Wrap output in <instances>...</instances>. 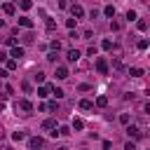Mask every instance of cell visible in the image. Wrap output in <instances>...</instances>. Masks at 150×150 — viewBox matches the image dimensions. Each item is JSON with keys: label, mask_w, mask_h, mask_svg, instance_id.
I'll use <instances>...</instances> for the list:
<instances>
[{"label": "cell", "mask_w": 150, "mask_h": 150, "mask_svg": "<svg viewBox=\"0 0 150 150\" xmlns=\"http://www.w3.org/2000/svg\"><path fill=\"white\" fill-rule=\"evenodd\" d=\"M138 49H148V40H138Z\"/></svg>", "instance_id": "cell-31"}, {"label": "cell", "mask_w": 150, "mask_h": 150, "mask_svg": "<svg viewBox=\"0 0 150 150\" xmlns=\"http://www.w3.org/2000/svg\"><path fill=\"white\" fill-rule=\"evenodd\" d=\"M49 91H52V87H40V89H38V96L45 98V96H49Z\"/></svg>", "instance_id": "cell-12"}, {"label": "cell", "mask_w": 150, "mask_h": 150, "mask_svg": "<svg viewBox=\"0 0 150 150\" xmlns=\"http://www.w3.org/2000/svg\"><path fill=\"white\" fill-rule=\"evenodd\" d=\"M82 127H84V122H82V120H73V129H75V131H80Z\"/></svg>", "instance_id": "cell-20"}, {"label": "cell", "mask_w": 150, "mask_h": 150, "mask_svg": "<svg viewBox=\"0 0 150 150\" xmlns=\"http://www.w3.org/2000/svg\"><path fill=\"white\" fill-rule=\"evenodd\" d=\"M0 138H2V127H0Z\"/></svg>", "instance_id": "cell-36"}, {"label": "cell", "mask_w": 150, "mask_h": 150, "mask_svg": "<svg viewBox=\"0 0 150 150\" xmlns=\"http://www.w3.org/2000/svg\"><path fill=\"white\" fill-rule=\"evenodd\" d=\"M96 70H98L101 75L108 73V63H105V59H96Z\"/></svg>", "instance_id": "cell-5"}, {"label": "cell", "mask_w": 150, "mask_h": 150, "mask_svg": "<svg viewBox=\"0 0 150 150\" xmlns=\"http://www.w3.org/2000/svg\"><path fill=\"white\" fill-rule=\"evenodd\" d=\"M49 47H52V52H59V49H61V45H59V40H52V45H49Z\"/></svg>", "instance_id": "cell-25"}, {"label": "cell", "mask_w": 150, "mask_h": 150, "mask_svg": "<svg viewBox=\"0 0 150 150\" xmlns=\"http://www.w3.org/2000/svg\"><path fill=\"white\" fill-rule=\"evenodd\" d=\"M96 105H98V108H105V105H108V98H105V96H98V98H96Z\"/></svg>", "instance_id": "cell-15"}, {"label": "cell", "mask_w": 150, "mask_h": 150, "mask_svg": "<svg viewBox=\"0 0 150 150\" xmlns=\"http://www.w3.org/2000/svg\"><path fill=\"white\" fill-rule=\"evenodd\" d=\"M19 5H21V9H30V5H33V2H30V0H21Z\"/></svg>", "instance_id": "cell-22"}, {"label": "cell", "mask_w": 150, "mask_h": 150, "mask_svg": "<svg viewBox=\"0 0 150 150\" xmlns=\"http://www.w3.org/2000/svg\"><path fill=\"white\" fill-rule=\"evenodd\" d=\"M14 68H16V61H14V59H9V61H7V68H5V70H14Z\"/></svg>", "instance_id": "cell-26"}, {"label": "cell", "mask_w": 150, "mask_h": 150, "mask_svg": "<svg viewBox=\"0 0 150 150\" xmlns=\"http://www.w3.org/2000/svg\"><path fill=\"white\" fill-rule=\"evenodd\" d=\"M12 138H14V141H23V138H26V134H23V131H14V134H12Z\"/></svg>", "instance_id": "cell-21"}, {"label": "cell", "mask_w": 150, "mask_h": 150, "mask_svg": "<svg viewBox=\"0 0 150 150\" xmlns=\"http://www.w3.org/2000/svg\"><path fill=\"white\" fill-rule=\"evenodd\" d=\"M0 28H2V19H0Z\"/></svg>", "instance_id": "cell-38"}, {"label": "cell", "mask_w": 150, "mask_h": 150, "mask_svg": "<svg viewBox=\"0 0 150 150\" xmlns=\"http://www.w3.org/2000/svg\"><path fill=\"white\" fill-rule=\"evenodd\" d=\"M9 56H12L14 61H16V59H21V56H23V47H19V45H16V47H12V52H9Z\"/></svg>", "instance_id": "cell-6"}, {"label": "cell", "mask_w": 150, "mask_h": 150, "mask_svg": "<svg viewBox=\"0 0 150 150\" xmlns=\"http://www.w3.org/2000/svg\"><path fill=\"white\" fill-rule=\"evenodd\" d=\"M16 110H23V112L28 115V112H33V103H30V101H26V98H21V101L16 103Z\"/></svg>", "instance_id": "cell-2"}, {"label": "cell", "mask_w": 150, "mask_h": 150, "mask_svg": "<svg viewBox=\"0 0 150 150\" xmlns=\"http://www.w3.org/2000/svg\"><path fill=\"white\" fill-rule=\"evenodd\" d=\"M120 122H122V124H129V115H127V112H124V115H120Z\"/></svg>", "instance_id": "cell-32"}, {"label": "cell", "mask_w": 150, "mask_h": 150, "mask_svg": "<svg viewBox=\"0 0 150 150\" xmlns=\"http://www.w3.org/2000/svg\"><path fill=\"white\" fill-rule=\"evenodd\" d=\"M42 129H45V131H49V134H54V131H56V120H54V117L45 120V122H42Z\"/></svg>", "instance_id": "cell-3"}, {"label": "cell", "mask_w": 150, "mask_h": 150, "mask_svg": "<svg viewBox=\"0 0 150 150\" xmlns=\"http://www.w3.org/2000/svg\"><path fill=\"white\" fill-rule=\"evenodd\" d=\"M127 134H129V136H134V138H141V136H143V131H141L136 124H129V127H127Z\"/></svg>", "instance_id": "cell-4"}, {"label": "cell", "mask_w": 150, "mask_h": 150, "mask_svg": "<svg viewBox=\"0 0 150 150\" xmlns=\"http://www.w3.org/2000/svg\"><path fill=\"white\" fill-rule=\"evenodd\" d=\"M66 59H68V61H70V63H75V61H77V59H80V52H77V49H70V52H68V54H66Z\"/></svg>", "instance_id": "cell-9"}, {"label": "cell", "mask_w": 150, "mask_h": 150, "mask_svg": "<svg viewBox=\"0 0 150 150\" xmlns=\"http://www.w3.org/2000/svg\"><path fill=\"white\" fill-rule=\"evenodd\" d=\"M45 26H47V30H54V28H56V23H54L52 19H47V23H45Z\"/></svg>", "instance_id": "cell-27"}, {"label": "cell", "mask_w": 150, "mask_h": 150, "mask_svg": "<svg viewBox=\"0 0 150 150\" xmlns=\"http://www.w3.org/2000/svg\"><path fill=\"white\" fill-rule=\"evenodd\" d=\"M56 150H68V148H56Z\"/></svg>", "instance_id": "cell-37"}, {"label": "cell", "mask_w": 150, "mask_h": 150, "mask_svg": "<svg viewBox=\"0 0 150 150\" xmlns=\"http://www.w3.org/2000/svg\"><path fill=\"white\" fill-rule=\"evenodd\" d=\"M87 54H89V56H96V47H94V45H91V47H89V49H87Z\"/></svg>", "instance_id": "cell-33"}, {"label": "cell", "mask_w": 150, "mask_h": 150, "mask_svg": "<svg viewBox=\"0 0 150 150\" xmlns=\"http://www.w3.org/2000/svg\"><path fill=\"white\" fill-rule=\"evenodd\" d=\"M19 26H23V28H33V21H30L28 16H19Z\"/></svg>", "instance_id": "cell-10"}, {"label": "cell", "mask_w": 150, "mask_h": 150, "mask_svg": "<svg viewBox=\"0 0 150 150\" xmlns=\"http://www.w3.org/2000/svg\"><path fill=\"white\" fill-rule=\"evenodd\" d=\"M103 14H105V16H110V19H112V16H115V7H112V5H108V7H105V9H103Z\"/></svg>", "instance_id": "cell-13"}, {"label": "cell", "mask_w": 150, "mask_h": 150, "mask_svg": "<svg viewBox=\"0 0 150 150\" xmlns=\"http://www.w3.org/2000/svg\"><path fill=\"white\" fill-rule=\"evenodd\" d=\"M127 19H129V21H136L138 16H136V12H134V9H129V12H127Z\"/></svg>", "instance_id": "cell-23"}, {"label": "cell", "mask_w": 150, "mask_h": 150, "mask_svg": "<svg viewBox=\"0 0 150 150\" xmlns=\"http://www.w3.org/2000/svg\"><path fill=\"white\" fill-rule=\"evenodd\" d=\"M5 45H9V47H16V40H14V38H7V40H5Z\"/></svg>", "instance_id": "cell-30"}, {"label": "cell", "mask_w": 150, "mask_h": 150, "mask_svg": "<svg viewBox=\"0 0 150 150\" xmlns=\"http://www.w3.org/2000/svg\"><path fill=\"white\" fill-rule=\"evenodd\" d=\"M70 12H73V19H80V16H84V9H82L80 5H73V7H70Z\"/></svg>", "instance_id": "cell-8"}, {"label": "cell", "mask_w": 150, "mask_h": 150, "mask_svg": "<svg viewBox=\"0 0 150 150\" xmlns=\"http://www.w3.org/2000/svg\"><path fill=\"white\" fill-rule=\"evenodd\" d=\"M124 150H136V145H134V143H131V141H129V143H127V145H124Z\"/></svg>", "instance_id": "cell-34"}, {"label": "cell", "mask_w": 150, "mask_h": 150, "mask_svg": "<svg viewBox=\"0 0 150 150\" xmlns=\"http://www.w3.org/2000/svg\"><path fill=\"white\" fill-rule=\"evenodd\" d=\"M28 148L30 150H40V148H45V141L40 136H33V138H28Z\"/></svg>", "instance_id": "cell-1"}, {"label": "cell", "mask_w": 150, "mask_h": 150, "mask_svg": "<svg viewBox=\"0 0 150 150\" xmlns=\"http://www.w3.org/2000/svg\"><path fill=\"white\" fill-rule=\"evenodd\" d=\"M33 38H35V35H33V33L28 30V33H26V35H23L21 40H23V45H30V42H33Z\"/></svg>", "instance_id": "cell-14"}, {"label": "cell", "mask_w": 150, "mask_h": 150, "mask_svg": "<svg viewBox=\"0 0 150 150\" xmlns=\"http://www.w3.org/2000/svg\"><path fill=\"white\" fill-rule=\"evenodd\" d=\"M101 47H103V49H112V42H110V40H103Z\"/></svg>", "instance_id": "cell-28"}, {"label": "cell", "mask_w": 150, "mask_h": 150, "mask_svg": "<svg viewBox=\"0 0 150 150\" xmlns=\"http://www.w3.org/2000/svg\"><path fill=\"white\" fill-rule=\"evenodd\" d=\"M54 75H56L59 80H66V77H68V68H66V66H56V73H54Z\"/></svg>", "instance_id": "cell-7"}, {"label": "cell", "mask_w": 150, "mask_h": 150, "mask_svg": "<svg viewBox=\"0 0 150 150\" xmlns=\"http://www.w3.org/2000/svg\"><path fill=\"white\" fill-rule=\"evenodd\" d=\"M33 80H35V82H45V73H42V70H38V73L33 75Z\"/></svg>", "instance_id": "cell-18"}, {"label": "cell", "mask_w": 150, "mask_h": 150, "mask_svg": "<svg viewBox=\"0 0 150 150\" xmlns=\"http://www.w3.org/2000/svg\"><path fill=\"white\" fill-rule=\"evenodd\" d=\"M2 12H5V14H9V16H12V14H14V5H9V2H7V5H5V7H2Z\"/></svg>", "instance_id": "cell-16"}, {"label": "cell", "mask_w": 150, "mask_h": 150, "mask_svg": "<svg viewBox=\"0 0 150 150\" xmlns=\"http://www.w3.org/2000/svg\"><path fill=\"white\" fill-rule=\"evenodd\" d=\"M129 75H131V77H141V75H143V70H141V68H131V70H129Z\"/></svg>", "instance_id": "cell-17"}, {"label": "cell", "mask_w": 150, "mask_h": 150, "mask_svg": "<svg viewBox=\"0 0 150 150\" xmlns=\"http://www.w3.org/2000/svg\"><path fill=\"white\" fill-rule=\"evenodd\" d=\"M80 108H82V110H91V108H94V103H91L89 98H82V101H80Z\"/></svg>", "instance_id": "cell-11"}, {"label": "cell", "mask_w": 150, "mask_h": 150, "mask_svg": "<svg viewBox=\"0 0 150 150\" xmlns=\"http://www.w3.org/2000/svg\"><path fill=\"white\" fill-rule=\"evenodd\" d=\"M47 108H49V110H52V112H56V110H59V103H56V101H52V103H49V105H47Z\"/></svg>", "instance_id": "cell-29"}, {"label": "cell", "mask_w": 150, "mask_h": 150, "mask_svg": "<svg viewBox=\"0 0 150 150\" xmlns=\"http://www.w3.org/2000/svg\"><path fill=\"white\" fill-rule=\"evenodd\" d=\"M52 94H54L56 98H63V89H59V87H52Z\"/></svg>", "instance_id": "cell-19"}, {"label": "cell", "mask_w": 150, "mask_h": 150, "mask_svg": "<svg viewBox=\"0 0 150 150\" xmlns=\"http://www.w3.org/2000/svg\"><path fill=\"white\" fill-rule=\"evenodd\" d=\"M0 61H7V54H5L2 49H0Z\"/></svg>", "instance_id": "cell-35"}, {"label": "cell", "mask_w": 150, "mask_h": 150, "mask_svg": "<svg viewBox=\"0 0 150 150\" xmlns=\"http://www.w3.org/2000/svg\"><path fill=\"white\" fill-rule=\"evenodd\" d=\"M136 26H138V30H145V28H148V23H145L143 19H138V21H136Z\"/></svg>", "instance_id": "cell-24"}]
</instances>
